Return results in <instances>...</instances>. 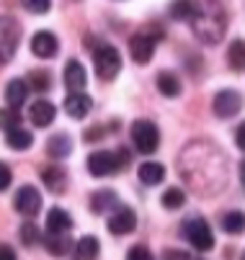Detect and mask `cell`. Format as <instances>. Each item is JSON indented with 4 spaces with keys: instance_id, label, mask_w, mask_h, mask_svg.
<instances>
[{
    "instance_id": "obj_1",
    "label": "cell",
    "mask_w": 245,
    "mask_h": 260,
    "mask_svg": "<svg viewBox=\"0 0 245 260\" xmlns=\"http://www.w3.org/2000/svg\"><path fill=\"white\" fill-rule=\"evenodd\" d=\"M189 21H191L196 36L204 39L206 44L220 42L222 34H225V16H222V11L217 6H212V13H206V6H194Z\"/></svg>"
},
{
    "instance_id": "obj_2",
    "label": "cell",
    "mask_w": 245,
    "mask_h": 260,
    "mask_svg": "<svg viewBox=\"0 0 245 260\" xmlns=\"http://www.w3.org/2000/svg\"><path fill=\"white\" fill-rule=\"evenodd\" d=\"M93 67H96V75L101 80H114L121 70V54L116 47L111 44H101L93 52Z\"/></svg>"
},
{
    "instance_id": "obj_3",
    "label": "cell",
    "mask_w": 245,
    "mask_h": 260,
    "mask_svg": "<svg viewBox=\"0 0 245 260\" xmlns=\"http://www.w3.org/2000/svg\"><path fill=\"white\" fill-rule=\"evenodd\" d=\"M132 144L137 147V152L152 155L160 147V132L150 119H137L132 124Z\"/></svg>"
},
{
    "instance_id": "obj_4",
    "label": "cell",
    "mask_w": 245,
    "mask_h": 260,
    "mask_svg": "<svg viewBox=\"0 0 245 260\" xmlns=\"http://www.w3.org/2000/svg\"><path fill=\"white\" fill-rule=\"evenodd\" d=\"M127 168V152H109V150H98L88 157V170L90 175H111L116 170Z\"/></svg>"
},
{
    "instance_id": "obj_5",
    "label": "cell",
    "mask_w": 245,
    "mask_h": 260,
    "mask_svg": "<svg viewBox=\"0 0 245 260\" xmlns=\"http://www.w3.org/2000/svg\"><path fill=\"white\" fill-rule=\"evenodd\" d=\"M18 42H21V26L8 16H0V67L13 59Z\"/></svg>"
},
{
    "instance_id": "obj_6",
    "label": "cell",
    "mask_w": 245,
    "mask_h": 260,
    "mask_svg": "<svg viewBox=\"0 0 245 260\" xmlns=\"http://www.w3.org/2000/svg\"><path fill=\"white\" fill-rule=\"evenodd\" d=\"M183 235L199 252H206V250L215 247V235H212V230H209V224L201 216H189L183 221Z\"/></svg>"
},
{
    "instance_id": "obj_7",
    "label": "cell",
    "mask_w": 245,
    "mask_h": 260,
    "mask_svg": "<svg viewBox=\"0 0 245 260\" xmlns=\"http://www.w3.org/2000/svg\"><path fill=\"white\" fill-rule=\"evenodd\" d=\"M160 42V36H150V34H137L129 39V52H132V59L137 64H147L152 59V52H155V44Z\"/></svg>"
},
{
    "instance_id": "obj_8",
    "label": "cell",
    "mask_w": 245,
    "mask_h": 260,
    "mask_svg": "<svg viewBox=\"0 0 245 260\" xmlns=\"http://www.w3.org/2000/svg\"><path fill=\"white\" fill-rule=\"evenodd\" d=\"M13 206L23 216H37L42 209V193L34 185H23V188H18V193L13 199Z\"/></svg>"
},
{
    "instance_id": "obj_9",
    "label": "cell",
    "mask_w": 245,
    "mask_h": 260,
    "mask_svg": "<svg viewBox=\"0 0 245 260\" xmlns=\"http://www.w3.org/2000/svg\"><path fill=\"white\" fill-rule=\"evenodd\" d=\"M240 106H242V95L237 90H220L215 95V106L212 108H215V114L220 119H232L240 111Z\"/></svg>"
},
{
    "instance_id": "obj_10",
    "label": "cell",
    "mask_w": 245,
    "mask_h": 260,
    "mask_svg": "<svg viewBox=\"0 0 245 260\" xmlns=\"http://www.w3.org/2000/svg\"><path fill=\"white\" fill-rule=\"evenodd\" d=\"M65 85L70 93H83L85 85H88V72L83 67V62L78 59H70L65 64Z\"/></svg>"
},
{
    "instance_id": "obj_11",
    "label": "cell",
    "mask_w": 245,
    "mask_h": 260,
    "mask_svg": "<svg viewBox=\"0 0 245 260\" xmlns=\"http://www.w3.org/2000/svg\"><path fill=\"white\" fill-rule=\"evenodd\" d=\"M54 119H57L54 103H49V101H44V98H39V101L31 103V108H28V121H31L34 126L44 129V126H49Z\"/></svg>"
},
{
    "instance_id": "obj_12",
    "label": "cell",
    "mask_w": 245,
    "mask_h": 260,
    "mask_svg": "<svg viewBox=\"0 0 245 260\" xmlns=\"http://www.w3.org/2000/svg\"><path fill=\"white\" fill-rule=\"evenodd\" d=\"M57 49H59V42H57V36L52 31H37L31 36V52L37 57L49 59V57L57 54Z\"/></svg>"
},
{
    "instance_id": "obj_13",
    "label": "cell",
    "mask_w": 245,
    "mask_h": 260,
    "mask_svg": "<svg viewBox=\"0 0 245 260\" xmlns=\"http://www.w3.org/2000/svg\"><path fill=\"white\" fill-rule=\"evenodd\" d=\"M137 227V214L132 209H116L111 216H109V232L111 235H129L132 230Z\"/></svg>"
},
{
    "instance_id": "obj_14",
    "label": "cell",
    "mask_w": 245,
    "mask_h": 260,
    "mask_svg": "<svg viewBox=\"0 0 245 260\" xmlns=\"http://www.w3.org/2000/svg\"><path fill=\"white\" fill-rule=\"evenodd\" d=\"M90 209L96 214H114L119 209V193L111 188H101L90 196Z\"/></svg>"
},
{
    "instance_id": "obj_15",
    "label": "cell",
    "mask_w": 245,
    "mask_h": 260,
    "mask_svg": "<svg viewBox=\"0 0 245 260\" xmlns=\"http://www.w3.org/2000/svg\"><path fill=\"white\" fill-rule=\"evenodd\" d=\"M90 108H93V101L85 93H70L65 98V111H67V116H73V119H85L90 114Z\"/></svg>"
},
{
    "instance_id": "obj_16",
    "label": "cell",
    "mask_w": 245,
    "mask_h": 260,
    "mask_svg": "<svg viewBox=\"0 0 245 260\" xmlns=\"http://www.w3.org/2000/svg\"><path fill=\"white\" fill-rule=\"evenodd\" d=\"M70 230H73V219H70V214L59 206L49 209L47 214V235H67Z\"/></svg>"
},
{
    "instance_id": "obj_17",
    "label": "cell",
    "mask_w": 245,
    "mask_h": 260,
    "mask_svg": "<svg viewBox=\"0 0 245 260\" xmlns=\"http://www.w3.org/2000/svg\"><path fill=\"white\" fill-rule=\"evenodd\" d=\"M47 152H49V157H54V160L67 157L70 152H73V139H70V134L59 132V134L49 137V142H47Z\"/></svg>"
},
{
    "instance_id": "obj_18",
    "label": "cell",
    "mask_w": 245,
    "mask_h": 260,
    "mask_svg": "<svg viewBox=\"0 0 245 260\" xmlns=\"http://www.w3.org/2000/svg\"><path fill=\"white\" fill-rule=\"evenodd\" d=\"M26 98H28V85L23 80H11L6 85V103H8V108L18 111L26 103Z\"/></svg>"
},
{
    "instance_id": "obj_19",
    "label": "cell",
    "mask_w": 245,
    "mask_h": 260,
    "mask_svg": "<svg viewBox=\"0 0 245 260\" xmlns=\"http://www.w3.org/2000/svg\"><path fill=\"white\" fill-rule=\"evenodd\" d=\"M42 180H44V185H47L52 193H62L65 185H67V173L59 165H52V168H44L42 170Z\"/></svg>"
},
{
    "instance_id": "obj_20",
    "label": "cell",
    "mask_w": 245,
    "mask_h": 260,
    "mask_svg": "<svg viewBox=\"0 0 245 260\" xmlns=\"http://www.w3.org/2000/svg\"><path fill=\"white\" fill-rule=\"evenodd\" d=\"M158 90L165 95V98H178L181 95V80H178V75H173V72H168V70H163V72H158Z\"/></svg>"
},
{
    "instance_id": "obj_21",
    "label": "cell",
    "mask_w": 245,
    "mask_h": 260,
    "mask_svg": "<svg viewBox=\"0 0 245 260\" xmlns=\"http://www.w3.org/2000/svg\"><path fill=\"white\" fill-rule=\"evenodd\" d=\"M98 252H101V242H98V237H93V235L80 237V242L75 245V257H78V260H96Z\"/></svg>"
},
{
    "instance_id": "obj_22",
    "label": "cell",
    "mask_w": 245,
    "mask_h": 260,
    "mask_svg": "<svg viewBox=\"0 0 245 260\" xmlns=\"http://www.w3.org/2000/svg\"><path fill=\"white\" fill-rule=\"evenodd\" d=\"M42 242L49 250V255H54V257H62L65 252L73 250V240L67 235H47V237H42Z\"/></svg>"
},
{
    "instance_id": "obj_23",
    "label": "cell",
    "mask_w": 245,
    "mask_h": 260,
    "mask_svg": "<svg viewBox=\"0 0 245 260\" xmlns=\"http://www.w3.org/2000/svg\"><path fill=\"white\" fill-rule=\"evenodd\" d=\"M139 180L145 185H158L165 180V168L160 162H142L139 165Z\"/></svg>"
},
{
    "instance_id": "obj_24",
    "label": "cell",
    "mask_w": 245,
    "mask_h": 260,
    "mask_svg": "<svg viewBox=\"0 0 245 260\" xmlns=\"http://www.w3.org/2000/svg\"><path fill=\"white\" fill-rule=\"evenodd\" d=\"M6 144L11 147V150L23 152V150H28V147L34 144V134L18 126V129H13V132H8V134H6Z\"/></svg>"
},
{
    "instance_id": "obj_25",
    "label": "cell",
    "mask_w": 245,
    "mask_h": 260,
    "mask_svg": "<svg viewBox=\"0 0 245 260\" xmlns=\"http://www.w3.org/2000/svg\"><path fill=\"white\" fill-rule=\"evenodd\" d=\"M160 204H163L168 211H176V209H181V206L186 204V193L178 188V185H173V188H168V191L160 196Z\"/></svg>"
},
{
    "instance_id": "obj_26",
    "label": "cell",
    "mask_w": 245,
    "mask_h": 260,
    "mask_svg": "<svg viewBox=\"0 0 245 260\" xmlns=\"http://www.w3.org/2000/svg\"><path fill=\"white\" fill-rule=\"evenodd\" d=\"M21 242L26 247H34V245L42 242V232H39V227L34 224V221H26V224L21 227Z\"/></svg>"
},
{
    "instance_id": "obj_27",
    "label": "cell",
    "mask_w": 245,
    "mask_h": 260,
    "mask_svg": "<svg viewBox=\"0 0 245 260\" xmlns=\"http://www.w3.org/2000/svg\"><path fill=\"white\" fill-rule=\"evenodd\" d=\"M18 124H21L18 111H13V108H0V129H3L6 134L13 132V129H18Z\"/></svg>"
},
{
    "instance_id": "obj_28",
    "label": "cell",
    "mask_w": 245,
    "mask_h": 260,
    "mask_svg": "<svg viewBox=\"0 0 245 260\" xmlns=\"http://www.w3.org/2000/svg\"><path fill=\"white\" fill-rule=\"evenodd\" d=\"M242 224H245V216H242V211H230V214L222 219V227H225V232H230V235L242 232Z\"/></svg>"
},
{
    "instance_id": "obj_29",
    "label": "cell",
    "mask_w": 245,
    "mask_h": 260,
    "mask_svg": "<svg viewBox=\"0 0 245 260\" xmlns=\"http://www.w3.org/2000/svg\"><path fill=\"white\" fill-rule=\"evenodd\" d=\"M242 52H245V44H242V39H235L232 42V47H230V67L232 70H237V72H242Z\"/></svg>"
},
{
    "instance_id": "obj_30",
    "label": "cell",
    "mask_w": 245,
    "mask_h": 260,
    "mask_svg": "<svg viewBox=\"0 0 245 260\" xmlns=\"http://www.w3.org/2000/svg\"><path fill=\"white\" fill-rule=\"evenodd\" d=\"M31 85L37 88V90H49V85H52V80H49V72L37 70V72L31 75Z\"/></svg>"
},
{
    "instance_id": "obj_31",
    "label": "cell",
    "mask_w": 245,
    "mask_h": 260,
    "mask_svg": "<svg viewBox=\"0 0 245 260\" xmlns=\"http://www.w3.org/2000/svg\"><path fill=\"white\" fill-rule=\"evenodd\" d=\"M127 260H155V255H152L145 245H134V247H129Z\"/></svg>"
},
{
    "instance_id": "obj_32",
    "label": "cell",
    "mask_w": 245,
    "mask_h": 260,
    "mask_svg": "<svg viewBox=\"0 0 245 260\" xmlns=\"http://www.w3.org/2000/svg\"><path fill=\"white\" fill-rule=\"evenodd\" d=\"M173 18H178V21H189L191 18V11H194V3H178V6H173Z\"/></svg>"
},
{
    "instance_id": "obj_33",
    "label": "cell",
    "mask_w": 245,
    "mask_h": 260,
    "mask_svg": "<svg viewBox=\"0 0 245 260\" xmlns=\"http://www.w3.org/2000/svg\"><path fill=\"white\" fill-rule=\"evenodd\" d=\"M23 8L26 11H31V13H49V3L47 0H34V3H23Z\"/></svg>"
},
{
    "instance_id": "obj_34",
    "label": "cell",
    "mask_w": 245,
    "mask_h": 260,
    "mask_svg": "<svg viewBox=\"0 0 245 260\" xmlns=\"http://www.w3.org/2000/svg\"><path fill=\"white\" fill-rule=\"evenodd\" d=\"M11 180H13V173H11V168H8L6 162H0V191H6L8 185H11Z\"/></svg>"
},
{
    "instance_id": "obj_35",
    "label": "cell",
    "mask_w": 245,
    "mask_h": 260,
    "mask_svg": "<svg viewBox=\"0 0 245 260\" xmlns=\"http://www.w3.org/2000/svg\"><path fill=\"white\" fill-rule=\"evenodd\" d=\"M163 260H196L194 255L183 252V250H165L163 252Z\"/></svg>"
},
{
    "instance_id": "obj_36",
    "label": "cell",
    "mask_w": 245,
    "mask_h": 260,
    "mask_svg": "<svg viewBox=\"0 0 245 260\" xmlns=\"http://www.w3.org/2000/svg\"><path fill=\"white\" fill-rule=\"evenodd\" d=\"M0 260H18V255L11 245H0Z\"/></svg>"
},
{
    "instance_id": "obj_37",
    "label": "cell",
    "mask_w": 245,
    "mask_h": 260,
    "mask_svg": "<svg viewBox=\"0 0 245 260\" xmlns=\"http://www.w3.org/2000/svg\"><path fill=\"white\" fill-rule=\"evenodd\" d=\"M235 144L240 147V150H245V126L240 124V129H237V134H235Z\"/></svg>"
}]
</instances>
